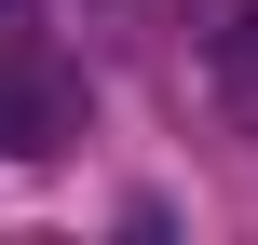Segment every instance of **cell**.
Wrapping results in <instances>:
<instances>
[{"label": "cell", "instance_id": "cell-1", "mask_svg": "<svg viewBox=\"0 0 258 245\" xmlns=\"http://www.w3.org/2000/svg\"><path fill=\"white\" fill-rule=\"evenodd\" d=\"M68 123H82V95H68V68L41 55V27H27V0H0V150H14V164H41V150H68Z\"/></svg>", "mask_w": 258, "mask_h": 245}, {"label": "cell", "instance_id": "cell-2", "mask_svg": "<svg viewBox=\"0 0 258 245\" xmlns=\"http://www.w3.org/2000/svg\"><path fill=\"white\" fill-rule=\"evenodd\" d=\"M218 82L258 109V0H218Z\"/></svg>", "mask_w": 258, "mask_h": 245}]
</instances>
